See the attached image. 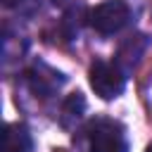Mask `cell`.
I'll return each mask as SVG.
<instances>
[{"label":"cell","mask_w":152,"mask_h":152,"mask_svg":"<svg viewBox=\"0 0 152 152\" xmlns=\"http://www.w3.org/2000/svg\"><path fill=\"white\" fill-rule=\"evenodd\" d=\"M86 150L88 152H128V138L124 124L109 119V116H97L93 119L86 128Z\"/></svg>","instance_id":"cell-1"},{"label":"cell","mask_w":152,"mask_h":152,"mask_svg":"<svg viewBox=\"0 0 152 152\" xmlns=\"http://www.w3.org/2000/svg\"><path fill=\"white\" fill-rule=\"evenodd\" d=\"M131 7L124 0H104L100 5H95L88 12V21L90 26L100 33V36H114L121 28L128 26L131 21Z\"/></svg>","instance_id":"cell-2"},{"label":"cell","mask_w":152,"mask_h":152,"mask_svg":"<svg viewBox=\"0 0 152 152\" xmlns=\"http://www.w3.org/2000/svg\"><path fill=\"white\" fill-rule=\"evenodd\" d=\"M126 74L114 64V62H104V59H95L90 64L88 71V81L90 88L95 90V95H100L102 100H114L124 93L126 88Z\"/></svg>","instance_id":"cell-3"},{"label":"cell","mask_w":152,"mask_h":152,"mask_svg":"<svg viewBox=\"0 0 152 152\" xmlns=\"http://www.w3.org/2000/svg\"><path fill=\"white\" fill-rule=\"evenodd\" d=\"M26 83L31 88V93H36L38 97H50L55 95L64 83H66V76L57 69H52L50 64L45 62H33L28 69H26Z\"/></svg>","instance_id":"cell-4"},{"label":"cell","mask_w":152,"mask_h":152,"mask_svg":"<svg viewBox=\"0 0 152 152\" xmlns=\"http://www.w3.org/2000/svg\"><path fill=\"white\" fill-rule=\"evenodd\" d=\"M147 45H150V38H147L145 33H133V36H128V38L119 45V52H116V57H114V64L128 76V74L138 66V62H140V57L145 55Z\"/></svg>","instance_id":"cell-5"},{"label":"cell","mask_w":152,"mask_h":152,"mask_svg":"<svg viewBox=\"0 0 152 152\" xmlns=\"http://www.w3.org/2000/svg\"><path fill=\"white\" fill-rule=\"evenodd\" d=\"M2 152H33V135L24 124H7L2 131Z\"/></svg>","instance_id":"cell-6"},{"label":"cell","mask_w":152,"mask_h":152,"mask_svg":"<svg viewBox=\"0 0 152 152\" xmlns=\"http://www.w3.org/2000/svg\"><path fill=\"white\" fill-rule=\"evenodd\" d=\"M83 19H88V17H86V7H83L81 2H78V5H69V7L64 10L62 21H59V31H62V36H64L66 40H74V38L81 33Z\"/></svg>","instance_id":"cell-7"},{"label":"cell","mask_w":152,"mask_h":152,"mask_svg":"<svg viewBox=\"0 0 152 152\" xmlns=\"http://www.w3.org/2000/svg\"><path fill=\"white\" fill-rule=\"evenodd\" d=\"M83 112H86V97H83V93H71V95H66L64 102H62L59 124H62L64 128H71V126L83 116Z\"/></svg>","instance_id":"cell-8"},{"label":"cell","mask_w":152,"mask_h":152,"mask_svg":"<svg viewBox=\"0 0 152 152\" xmlns=\"http://www.w3.org/2000/svg\"><path fill=\"white\" fill-rule=\"evenodd\" d=\"M19 2H21V0H2V5H5V7H17Z\"/></svg>","instance_id":"cell-9"},{"label":"cell","mask_w":152,"mask_h":152,"mask_svg":"<svg viewBox=\"0 0 152 152\" xmlns=\"http://www.w3.org/2000/svg\"><path fill=\"white\" fill-rule=\"evenodd\" d=\"M145 152H152V145H147V150H145Z\"/></svg>","instance_id":"cell-10"}]
</instances>
